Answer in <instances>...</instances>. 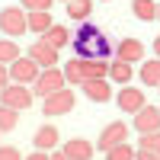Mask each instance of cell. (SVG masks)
<instances>
[{
	"label": "cell",
	"mask_w": 160,
	"mask_h": 160,
	"mask_svg": "<svg viewBox=\"0 0 160 160\" xmlns=\"http://www.w3.org/2000/svg\"><path fill=\"white\" fill-rule=\"evenodd\" d=\"M74 51H77V58H83V61H90V58H109V42H106V35H102V29H96L93 22H80V29L74 32Z\"/></svg>",
	"instance_id": "cell-1"
},
{
	"label": "cell",
	"mask_w": 160,
	"mask_h": 160,
	"mask_svg": "<svg viewBox=\"0 0 160 160\" xmlns=\"http://www.w3.org/2000/svg\"><path fill=\"white\" fill-rule=\"evenodd\" d=\"M0 32H3L7 38H16L22 32H29V13H26L22 7H7L0 10Z\"/></svg>",
	"instance_id": "cell-2"
},
{
	"label": "cell",
	"mask_w": 160,
	"mask_h": 160,
	"mask_svg": "<svg viewBox=\"0 0 160 160\" xmlns=\"http://www.w3.org/2000/svg\"><path fill=\"white\" fill-rule=\"evenodd\" d=\"M64 87H68L64 71H61V68H48V71L38 74V80L32 83V93H35L38 99H45V96H51V93H58V90H64Z\"/></svg>",
	"instance_id": "cell-3"
},
{
	"label": "cell",
	"mask_w": 160,
	"mask_h": 160,
	"mask_svg": "<svg viewBox=\"0 0 160 160\" xmlns=\"http://www.w3.org/2000/svg\"><path fill=\"white\" fill-rule=\"evenodd\" d=\"M32 99H35V93H32V87H26V83H10L3 93H0V106H10V109H29L32 106Z\"/></svg>",
	"instance_id": "cell-4"
},
{
	"label": "cell",
	"mask_w": 160,
	"mask_h": 160,
	"mask_svg": "<svg viewBox=\"0 0 160 160\" xmlns=\"http://www.w3.org/2000/svg\"><path fill=\"white\" fill-rule=\"evenodd\" d=\"M74 102H77L74 90L64 87V90H58V93H51V96L42 99V112H45V115H64V112L74 109Z\"/></svg>",
	"instance_id": "cell-5"
},
{
	"label": "cell",
	"mask_w": 160,
	"mask_h": 160,
	"mask_svg": "<svg viewBox=\"0 0 160 160\" xmlns=\"http://www.w3.org/2000/svg\"><path fill=\"white\" fill-rule=\"evenodd\" d=\"M125 138H128V125L125 122H109L102 128V135L96 138V151H112V148H118V144H125Z\"/></svg>",
	"instance_id": "cell-6"
},
{
	"label": "cell",
	"mask_w": 160,
	"mask_h": 160,
	"mask_svg": "<svg viewBox=\"0 0 160 160\" xmlns=\"http://www.w3.org/2000/svg\"><path fill=\"white\" fill-rule=\"evenodd\" d=\"M38 74H42V68H38L29 55H26V58H16V61L10 64V80H13V83H35Z\"/></svg>",
	"instance_id": "cell-7"
},
{
	"label": "cell",
	"mask_w": 160,
	"mask_h": 160,
	"mask_svg": "<svg viewBox=\"0 0 160 160\" xmlns=\"http://www.w3.org/2000/svg\"><path fill=\"white\" fill-rule=\"evenodd\" d=\"M42 71H48V68H58V48H51L45 38H38V42H32L29 45V51H26Z\"/></svg>",
	"instance_id": "cell-8"
},
{
	"label": "cell",
	"mask_w": 160,
	"mask_h": 160,
	"mask_svg": "<svg viewBox=\"0 0 160 160\" xmlns=\"http://www.w3.org/2000/svg\"><path fill=\"white\" fill-rule=\"evenodd\" d=\"M144 106H148L144 90H138V87H122V90H118V109H125V112H131V115H138Z\"/></svg>",
	"instance_id": "cell-9"
},
{
	"label": "cell",
	"mask_w": 160,
	"mask_h": 160,
	"mask_svg": "<svg viewBox=\"0 0 160 160\" xmlns=\"http://www.w3.org/2000/svg\"><path fill=\"white\" fill-rule=\"evenodd\" d=\"M135 131L138 135H154V131H160V109L144 106V109L135 115Z\"/></svg>",
	"instance_id": "cell-10"
},
{
	"label": "cell",
	"mask_w": 160,
	"mask_h": 160,
	"mask_svg": "<svg viewBox=\"0 0 160 160\" xmlns=\"http://www.w3.org/2000/svg\"><path fill=\"white\" fill-rule=\"evenodd\" d=\"M80 90L87 93L90 102H109L112 99V83H106V80H83Z\"/></svg>",
	"instance_id": "cell-11"
},
{
	"label": "cell",
	"mask_w": 160,
	"mask_h": 160,
	"mask_svg": "<svg viewBox=\"0 0 160 160\" xmlns=\"http://www.w3.org/2000/svg\"><path fill=\"white\" fill-rule=\"evenodd\" d=\"M115 58H118V61L135 64V61L144 58V45L138 42V38H122V42H118V48H115Z\"/></svg>",
	"instance_id": "cell-12"
},
{
	"label": "cell",
	"mask_w": 160,
	"mask_h": 160,
	"mask_svg": "<svg viewBox=\"0 0 160 160\" xmlns=\"http://www.w3.org/2000/svg\"><path fill=\"white\" fill-rule=\"evenodd\" d=\"M64 154H71L77 160H93V154H96V144H90L83 138H71V141H64Z\"/></svg>",
	"instance_id": "cell-13"
},
{
	"label": "cell",
	"mask_w": 160,
	"mask_h": 160,
	"mask_svg": "<svg viewBox=\"0 0 160 160\" xmlns=\"http://www.w3.org/2000/svg\"><path fill=\"white\" fill-rule=\"evenodd\" d=\"M32 144H35V151H51V148H58V128L55 125H42L32 135Z\"/></svg>",
	"instance_id": "cell-14"
},
{
	"label": "cell",
	"mask_w": 160,
	"mask_h": 160,
	"mask_svg": "<svg viewBox=\"0 0 160 160\" xmlns=\"http://www.w3.org/2000/svg\"><path fill=\"white\" fill-rule=\"evenodd\" d=\"M42 38H45V42H48L51 48H58V51H61L64 45H71V42H74V35H71V29H64V26H58V22L51 26V29H48V32H45Z\"/></svg>",
	"instance_id": "cell-15"
},
{
	"label": "cell",
	"mask_w": 160,
	"mask_h": 160,
	"mask_svg": "<svg viewBox=\"0 0 160 160\" xmlns=\"http://www.w3.org/2000/svg\"><path fill=\"white\" fill-rule=\"evenodd\" d=\"M51 26H55V19H51V13H45V10H35V13H29V32H38V38H42Z\"/></svg>",
	"instance_id": "cell-16"
},
{
	"label": "cell",
	"mask_w": 160,
	"mask_h": 160,
	"mask_svg": "<svg viewBox=\"0 0 160 160\" xmlns=\"http://www.w3.org/2000/svg\"><path fill=\"white\" fill-rule=\"evenodd\" d=\"M141 83L160 87V58H148V61L141 64Z\"/></svg>",
	"instance_id": "cell-17"
},
{
	"label": "cell",
	"mask_w": 160,
	"mask_h": 160,
	"mask_svg": "<svg viewBox=\"0 0 160 160\" xmlns=\"http://www.w3.org/2000/svg\"><path fill=\"white\" fill-rule=\"evenodd\" d=\"M157 7H160V3H154V0H131V13H135L141 22L157 19Z\"/></svg>",
	"instance_id": "cell-18"
},
{
	"label": "cell",
	"mask_w": 160,
	"mask_h": 160,
	"mask_svg": "<svg viewBox=\"0 0 160 160\" xmlns=\"http://www.w3.org/2000/svg\"><path fill=\"white\" fill-rule=\"evenodd\" d=\"M109 80H112V83H131V64L128 61H112V68H109Z\"/></svg>",
	"instance_id": "cell-19"
},
{
	"label": "cell",
	"mask_w": 160,
	"mask_h": 160,
	"mask_svg": "<svg viewBox=\"0 0 160 160\" xmlns=\"http://www.w3.org/2000/svg\"><path fill=\"white\" fill-rule=\"evenodd\" d=\"M90 10H93L90 0H71V3H68V16L77 19V22H87L90 19Z\"/></svg>",
	"instance_id": "cell-20"
},
{
	"label": "cell",
	"mask_w": 160,
	"mask_h": 160,
	"mask_svg": "<svg viewBox=\"0 0 160 160\" xmlns=\"http://www.w3.org/2000/svg\"><path fill=\"white\" fill-rule=\"evenodd\" d=\"M16 58H22V55H19V45L13 42V38H0V64H7V68H10Z\"/></svg>",
	"instance_id": "cell-21"
},
{
	"label": "cell",
	"mask_w": 160,
	"mask_h": 160,
	"mask_svg": "<svg viewBox=\"0 0 160 160\" xmlns=\"http://www.w3.org/2000/svg\"><path fill=\"white\" fill-rule=\"evenodd\" d=\"M64 77H68V83H80V87H83V61L71 58L68 64H64Z\"/></svg>",
	"instance_id": "cell-22"
},
{
	"label": "cell",
	"mask_w": 160,
	"mask_h": 160,
	"mask_svg": "<svg viewBox=\"0 0 160 160\" xmlns=\"http://www.w3.org/2000/svg\"><path fill=\"white\" fill-rule=\"evenodd\" d=\"M16 125H19V112L10 106H0V131H13Z\"/></svg>",
	"instance_id": "cell-23"
},
{
	"label": "cell",
	"mask_w": 160,
	"mask_h": 160,
	"mask_svg": "<svg viewBox=\"0 0 160 160\" xmlns=\"http://www.w3.org/2000/svg\"><path fill=\"white\" fill-rule=\"evenodd\" d=\"M135 148H128V144H118V148H112V151H106V160H135Z\"/></svg>",
	"instance_id": "cell-24"
},
{
	"label": "cell",
	"mask_w": 160,
	"mask_h": 160,
	"mask_svg": "<svg viewBox=\"0 0 160 160\" xmlns=\"http://www.w3.org/2000/svg\"><path fill=\"white\" fill-rule=\"evenodd\" d=\"M138 151H151V154H157V157H160V131H154V135H141Z\"/></svg>",
	"instance_id": "cell-25"
},
{
	"label": "cell",
	"mask_w": 160,
	"mask_h": 160,
	"mask_svg": "<svg viewBox=\"0 0 160 160\" xmlns=\"http://www.w3.org/2000/svg\"><path fill=\"white\" fill-rule=\"evenodd\" d=\"M22 3V10H29V13H35V10H51V3H55V0H19Z\"/></svg>",
	"instance_id": "cell-26"
},
{
	"label": "cell",
	"mask_w": 160,
	"mask_h": 160,
	"mask_svg": "<svg viewBox=\"0 0 160 160\" xmlns=\"http://www.w3.org/2000/svg\"><path fill=\"white\" fill-rule=\"evenodd\" d=\"M0 160H26L16 148H7V144H0Z\"/></svg>",
	"instance_id": "cell-27"
},
{
	"label": "cell",
	"mask_w": 160,
	"mask_h": 160,
	"mask_svg": "<svg viewBox=\"0 0 160 160\" xmlns=\"http://www.w3.org/2000/svg\"><path fill=\"white\" fill-rule=\"evenodd\" d=\"M10 83H13V80H10V68H7V64H0V93H3Z\"/></svg>",
	"instance_id": "cell-28"
},
{
	"label": "cell",
	"mask_w": 160,
	"mask_h": 160,
	"mask_svg": "<svg viewBox=\"0 0 160 160\" xmlns=\"http://www.w3.org/2000/svg\"><path fill=\"white\" fill-rule=\"evenodd\" d=\"M26 160H51V154H48V151H32Z\"/></svg>",
	"instance_id": "cell-29"
},
{
	"label": "cell",
	"mask_w": 160,
	"mask_h": 160,
	"mask_svg": "<svg viewBox=\"0 0 160 160\" xmlns=\"http://www.w3.org/2000/svg\"><path fill=\"white\" fill-rule=\"evenodd\" d=\"M51 160H77V157H71V154H64V148H58L55 154H51Z\"/></svg>",
	"instance_id": "cell-30"
},
{
	"label": "cell",
	"mask_w": 160,
	"mask_h": 160,
	"mask_svg": "<svg viewBox=\"0 0 160 160\" xmlns=\"http://www.w3.org/2000/svg\"><path fill=\"white\" fill-rule=\"evenodd\" d=\"M135 160H160V157H157V154H151V151H138V154H135Z\"/></svg>",
	"instance_id": "cell-31"
},
{
	"label": "cell",
	"mask_w": 160,
	"mask_h": 160,
	"mask_svg": "<svg viewBox=\"0 0 160 160\" xmlns=\"http://www.w3.org/2000/svg\"><path fill=\"white\" fill-rule=\"evenodd\" d=\"M154 55H157V58H160V35H157V38H154Z\"/></svg>",
	"instance_id": "cell-32"
},
{
	"label": "cell",
	"mask_w": 160,
	"mask_h": 160,
	"mask_svg": "<svg viewBox=\"0 0 160 160\" xmlns=\"http://www.w3.org/2000/svg\"><path fill=\"white\" fill-rule=\"evenodd\" d=\"M157 19H160V7H157Z\"/></svg>",
	"instance_id": "cell-33"
},
{
	"label": "cell",
	"mask_w": 160,
	"mask_h": 160,
	"mask_svg": "<svg viewBox=\"0 0 160 160\" xmlns=\"http://www.w3.org/2000/svg\"><path fill=\"white\" fill-rule=\"evenodd\" d=\"M64 3H71V0H64Z\"/></svg>",
	"instance_id": "cell-34"
},
{
	"label": "cell",
	"mask_w": 160,
	"mask_h": 160,
	"mask_svg": "<svg viewBox=\"0 0 160 160\" xmlns=\"http://www.w3.org/2000/svg\"><path fill=\"white\" fill-rule=\"evenodd\" d=\"M0 135H3V131H0Z\"/></svg>",
	"instance_id": "cell-35"
},
{
	"label": "cell",
	"mask_w": 160,
	"mask_h": 160,
	"mask_svg": "<svg viewBox=\"0 0 160 160\" xmlns=\"http://www.w3.org/2000/svg\"><path fill=\"white\" fill-rule=\"evenodd\" d=\"M157 109H160V106H157Z\"/></svg>",
	"instance_id": "cell-36"
},
{
	"label": "cell",
	"mask_w": 160,
	"mask_h": 160,
	"mask_svg": "<svg viewBox=\"0 0 160 160\" xmlns=\"http://www.w3.org/2000/svg\"><path fill=\"white\" fill-rule=\"evenodd\" d=\"M157 90H160V87H157Z\"/></svg>",
	"instance_id": "cell-37"
}]
</instances>
